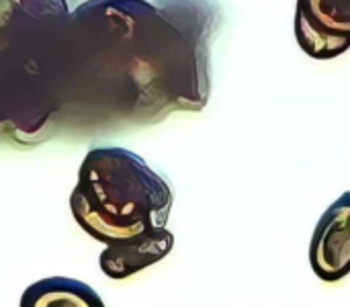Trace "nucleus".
I'll return each mask as SVG.
<instances>
[{"instance_id":"nucleus-7","label":"nucleus","mask_w":350,"mask_h":307,"mask_svg":"<svg viewBox=\"0 0 350 307\" xmlns=\"http://www.w3.org/2000/svg\"><path fill=\"white\" fill-rule=\"evenodd\" d=\"M174 248V236L162 228L129 240L107 244L98 256L100 271L113 281H125L164 261Z\"/></svg>"},{"instance_id":"nucleus-4","label":"nucleus","mask_w":350,"mask_h":307,"mask_svg":"<svg viewBox=\"0 0 350 307\" xmlns=\"http://www.w3.org/2000/svg\"><path fill=\"white\" fill-rule=\"evenodd\" d=\"M295 39L314 59H334L350 49V0H297Z\"/></svg>"},{"instance_id":"nucleus-1","label":"nucleus","mask_w":350,"mask_h":307,"mask_svg":"<svg viewBox=\"0 0 350 307\" xmlns=\"http://www.w3.org/2000/svg\"><path fill=\"white\" fill-rule=\"evenodd\" d=\"M217 0H88L55 51L57 101L78 78L96 84L92 115L113 125H148L172 113H199L211 96ZM59 113V111H57Z\"/></svg>"},{"instance_id":"nucleus-5","label":"nucleus","mask_w":350,"mask_h":307,"mask_svg":"<svg viewBox=\"0 0 350 307\" xmlns=\"http://www.w3.org/2000/svg\"><path fill=\"white\" fill-rule=\"evenodd\" d=\"M70 14L66 0H0V43L51 45L62 37Z\"/></svg>"},{"instance_id":"nucleus-3","label":"nucleus","mask_w":350,"mask_h":307,"mask_svg":"<svg viewBox=\"0 0 350 307\" xmlns=\"http://www.w3.org/2000/svg\"><path fill=\"white\" fill-rule=\"evenodd\" d=\"M57 41L45 47L0 43V129L35 135L57 115Z\"/></svg>"},{"instance_id":"nucleus-8","label":"nucleus","mask_w":350,"mask_h":307,"mask_svg":"<svg viewBox=\"0 0 350 307\" xmlns=\"http://www.w3.org/2000/svg\"><path fill=\"white\" fill-rule=\"evenodd\" d=\"M18 307H107L100 295L84 281L70 277H47L31 283Z\"/></svg>"},{"instance_id":"nucleus-6","label":"nucleus","mask_w":350,"mask_h":307,"mask_svg":"<svg viewBox=\"0 0 350 307\" xmlns=\"http://www.w3.org/2000/svg\"><path fill=\"white\" fill-rule=\"evenodd\" d=\"M310 265L322 283H340L350 275V191L322 213L310 242Z\"/></svg>"},{"instance_id":"nucleus-2","label":"nucleus","mask_w":350,"mask_h":307,"mask_svg":"<svg viewBox=\"0 0 350 307\" xmlns=\"http://www.w3.org/2000/svg\"><path fill=\"white\" fill-rule=\"evenodd\" d=\"M172 203L168 181L119 146L88 150L70 195L74 222L105 246L166 228Z\"/></svg>"}]
</instances>
